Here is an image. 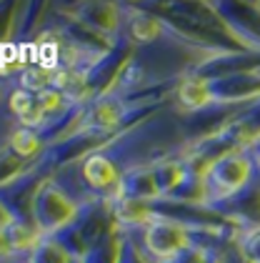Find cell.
Here are the masks:
<instances>
[{
    "instance_id": "1",
    "label": "cell",
    "mask_w": 260,
    "mask_h": 263,
    "mask_svg": "<svg viewBox=\"0 0 260 263\" xmlns=\"http://www.w3.org/2000/svg\"><path fill=\"white\" fill-rule=\"evenodd\" d=\"M248 176H250V161L248 158H243V156H230V158H225V161L215 163V168L210 171V185L215 183L220 185L218 196H228V193H233V191H238L243 183L248 181Z\"/></svg>"
},
{
    "instance_id": "2",
    "label": "cell",
    "mask_w": 260,
    "mask_h": 263,
    "mask_svg": "<svg viewBox=\"0 0 260 263\" xmlns=\"http://www.w3.org/2000/svg\"><path fill=\"white\" fill-rule=\"evenodd\" d=\"M148 243H150V251L155 256L170 258L185 246V233L180 228H175V226H170V223L158 221L153 223L150 231H148Z\"/></svg>"
},
{
    "instance_id": "3",
    "label": "cell",
    "mask_w": 260,
    "mask_h": 263,
    "mask_svg": "<svg viewBox=\"0 0 260 263\" xmlns=\"http://www.w3.org/2000/svg\"><path fill=\"white\" fill-rule=\"evenodd\" d=\"M10 110L20 118V123L25 128H33L43 121V108H40L38 98L33 96V90H25V88H18L13 96H10Z\"/></svg>"
},
{
    "instance_id": "4",
    "label": "cell",
    "mask_w": 260,
    "mask_h": 263,
    "mask_svg": "<svg viewBox=\"0 0 260 263\" xmlns=\"http://www.w3.org/2000/svg\"><path fill=\"white\" fill-rule=\"evenodd\" d=\"M85 178L93 188H110L113 183L118 181V171L115 163L110 161L108 156H90L85 161Z\"/></svg>"
},
{
    "instance_id": "5",
    "label": "cell",
    "mask_w": 260,
    "mask_h": 263,
    "mask_svg": "<svg viewBox=\"0 0 260 263\" xmlns=\"http://www.w3.org/2000/svg\"><path fill=\"white\" fill-rule=\"evenodd\" d=\"M13 151L18 156H33L38 151V136L33 133V128H20L13 136Z\"/></svg>"
},
{
    "instance_id": "6",
    "label": "cell",
    "mask_w": 260,
    "mask_h": 263,
    "mask_svg": "<svg viewBox=\"0 0 260 263\" xmlns=\"http://www.w3.org/2000/svg\"><path fill=\"white\" fill-rule=\"evenodd\" d=\"M63 93L60 90H50V88H45L43 93H38V103L40 108H43V113H53V110H58L60 105H63Z\"/></svg>"
},
{
    "instance_id": "7",
    "label": "cell",
    "mask_w": 260,
    "mask_h": 263,
    "mask_svg": "<svg viewBox=\"0 0 260 263\" xmlns=\"http://www.w3.org/2000/svg\"><path fill=\"white\" fill-rule=\"evenodd\" d=\"M248 248H250V258H253L255 263H260V231L255 233V236H250Z\"/></svg>"
},
{
    "instance_id": "8",
    "label": "cell",
    "mask_w": 260,
    "mask_h": 263,
    "mask_svg": "<svg viewBox=\"0 0 260 263\" xmlns=\"http://www.w3.org/2000/svg\"><path fill=\"white\" fill-rule=\"evenodd\" d=\"M8 248H10V238H5V236H3V231H0V253H5Z\"/></svg>"
},
{
    "instance_id": "9",
    "label": "cell",
    "mask_w": 260,
    "mask_h": 263,
    "mask_svg": "<svg viewBox=\"0 0 260 263\" xmlns=\"http://www.w3.org/2000/svg\"><path fill=\"white\" fill-rule=\"evenodd\" d=\"M0 101H3V88H0Z\"/></svg>"
}]
</instances>
